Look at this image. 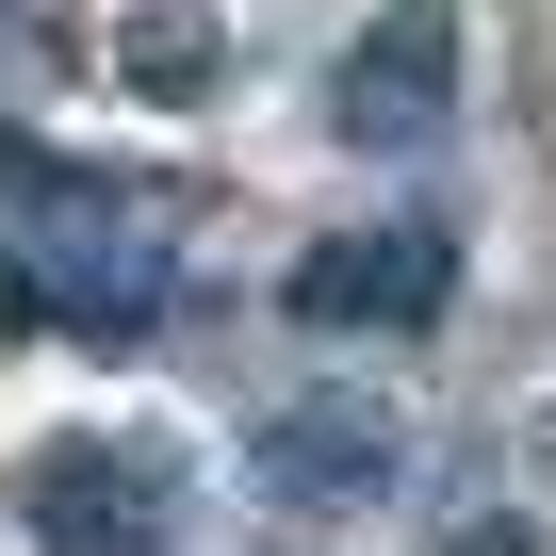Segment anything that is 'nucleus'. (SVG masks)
<instances>
[{
  "instance_id": "obj_1",
  "label": "nucleus",
  "mask_w": 556,
  "mask_h": 556,
  "mask_svg": "<svg viewBox=\"0 0 556 556\" xmlns=\"http://www.w3.org/2000/svg\"><path fill=\"white\" fill-rule=\"evenodd\" d=\"M393 442H409V426H393L377 393H312V409H278V426L245 442V491H262V507H377V491H393Z\"/></svg>"
},
{
  "instance_id": "obj_2",
  "label": "nucleus",
  "mask_w": 556,
  "mask_h": 556,
  "mask_svg": "<svg viewBox=\"0 0 556 556\" xmlns=\"http://www.w3.org/2000/svg\"><path fill=\"white\" fill-rule=\"evenodd\" d=\"M164 491H180L164 442H83L34 475V540L50 556H164Z\"/></svg>"
},
{
  "instance_id": "obj_3",
  "label": "nucleus",
  "mask_w": 556,
  "mask_h": 556,
  "mask_svg": "<svg viewBox=\"0 0 556 556\" xmlns=\"http://www.w3.org/2000/svg\"><path fill=\"white\" fill-rule=\"evenodd\" d=\"M442 278H458V245H442L426 213H409V229H344V245L295 262V328H426Z\"/></svg>"
},
{
  "instance_id": "obj_4",
  "label": "nucleus",
  "mask_w": 556,
  "mask_h": 556,
  "mask_svg": "<svg viewBox=\"0 0 556 556\" xmlns=\"http://www.w3.org/2000/svg\"><path fill=\"white\" fill-rule=\"evenodd\" d=\"M361 131H442V0H393V34H377V66H361V99H344Z\"/></svg>"
},
{
  "instance_id": "obj_5",
  "label": "nucleus",
  "mask_w": 556,
  "mask_h": 556,
  "mask_svg": "<svg viewBox=\"0 0 556 556\" xmlns=\"http://www.w3.org/2000/svg\"><path fill=\"white\" fill-rule=\"evenodd\" d=\"M115 66H131L148 99H197V83H213V17H131V34H115Z\"/></svg>"
}]
</instances>
